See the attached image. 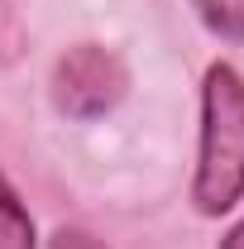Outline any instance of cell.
Instances as JSON below:
<instances>
[{
  "instance_id": "cell-3",
  "label": "cell",
  "mask_w": 244,
  "mask_h": 249,
  "mask_svg": "<svg viewBox=\"0 0 244 249\" xmlns=\"http://www.w3.org/2000/svg\"><path fill=\"white\" fill-rule=\"evenodd\" d=\"M0 249H38L34 235V216L24 211V201L15 196V187L0 173Z\"/></svg>"
},
{
  "instance_id": "cell-1",
  "label": "cell",
  "mask_w": 244,
  "mask_h": 249,
  "mask_svg": "<svg viewBox=\"0 0 244 249\" xmlns=\"http://www.w3.org/2000/svg\"><path fill=\"white\" fill-rule=\"evenodd\" d=\"M244 196V77L230 62H211L201 82V154L192 201L201 216H225Z\"/></svg>"
},
{
  "instance_id": "cell-4",
  "label": "cell",
  "mask_w": 244,
  "mask_h": 249,
  "mask_svg": "<svg viewBox=\"0 0 244 249\" xmlns=\"http://www.w3.org/2000/svg\"><path fill=\"white\" fill-rule=\"evenodd\" d=\"M201 24L225 38V43H244V0H192Z\"/></svg>"
},
{
  "instance_id": "cell-2",
  "label": "cell",
  "mask_w": 244,
  "mask_h": 249,
  "mask_svg": "<svg viewBox=\"0 0 244 249\" xmlns=\"http://www.w3.org/2000/svg\"><path fill=\"white\" fill-rule=\"evenodd\" d=\"M124 87H129L124 62L101 43L67 48L58 58V67H53V106L72 120H96V115L115 110Z\"/></svg>"
},
{
  "instance_id": "cell-5",
  "label": "cell",
  "mask_w": 244,
  "mask_h": 249,
  "mask_svg": "<svg viewBox=\"0 0 244 249\" xmlns=\"http://www.w3.org/2000/svg\"><path fill=\"white\" fill-rule=\"evenodd\" d=\"M48 249H105L101 240H91L87 230H58L53 240H48Z\"/></svg>"
},
{
  "instance_id": "cell-6",
  "label": "cell",
  "mask_w": 244,
  "mask_h": 249,
  "mask_svg": "<svg viewBox=\"0 0 244 249\" xmlns=\"http://www.w3.org/2000/svg\"><path fill=\"white\" fill-rule=\"evenodd\" d=\"M220 249H244V220H235V225H230V235L220 240Z\"/></svg>"
}]
</instances>
